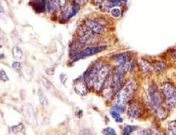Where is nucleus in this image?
Wrapping results in <instances>:
<instances>
[{
    "label": "nucleus",
    "mask_w": 176,
    "mask_h": 135,
    "mask_svg": "<svg viewBox=\"0 0 176 135\" xmlns=\"http://www.w3.org/2000/svg\"><path fill=\"white\" fill-rule=\"evenodd\" d=\"M122 1H127V0H113L110 1H108L106 4L105 7L107 8H112L113 7H116L120 4Z\"/></svg>",
    "instance_id": "obj_18"
},
{
    "label": "nucleus",
    "mask_w": 176,
    "mask_h": 135,
    "mask_svg": "<svg viewBox=\"0 0 176 135\" xmlns=\"http://www.w3.org/2000/svg\"><path fill=\"white\" fill-rule=\"evenodd\" d=\"M85 24L86 27L94 33L102 34L103 32V29L101 25L93 21L86 20L85 21Z\"/></svg>",
    "instance_id": "obj_11"
},
{
    "label": "nucleus",
    "mask_w": 176,
    "mask_h": 135,
    "mask_svg": "<svg viewBox=\"0 0 176 135\" xmlns=\"http://www.w3.org/2000/svg\"><path fill=\"white\" fill-rule=\"evenodd\" d=\"M12 53L14 58L15 59H21L22 57V51L18 46H14L13 47Z\"/></svg>",
    "instance_id": "obj_15"
},
{
    "label": "nucleus",
    "mask_w": 176,
    "mask_h": 135,
    "mask_svg": "<svg viewBox=\"0 0 176 135\" xmlns=\"http://www.w3.org/2000/svg\"><path fill=\"white\" fill-rule=\"evenodd\" d=\"M12 131L15 133H18L21 132L24 129V125L22 123H20L18 125H15L14 126H13L11 128Z\"/></svg>",
    "instance_id": "obj_23"
},
{
    "label": "nucleus",
    "mask_w": 176,
    "mask_h": 135,
    "mask_svg": "<svg viewBox=\"0 0 176 135\" xmlns=\"http://www.w3.org/2000/svg\"><path fill=\"white\" fill-rule=\"evenodd\" d=\"M147 108L152 112L159 108L164 106V99L160 89H158L155 84L149 85L147 89V95L146 103Z\"/></svg>",
    "instance_id": "obj_2"
},
{
    "label": "nucleus",
    "mask_w": 176,
    "mask_h": 135,
    "mask_svg": "<svg viewBox=\"0 0 176 135\" xmlns=\"http://www.w3.org/2000/svg\"><path fill=\"white\" fill-rule=\"evenodd\" d=\"M166 66V64L163 62H157L153 65V68L156 72H160L163 70Z\"/></svg>",
    "instance_id": "obj_16"
},
{
    "label": "nucleus",
    "mask_w": 176,
    "mask_h": 135,
    "mask_svg": "<svg viewBox=\"0 0 176 135\" xmlns=\"http://www.w3.org/2000/svg\"><path fill=\"white\" fill-rule=\"evenodd\" d=\"M88 0H75V1L77 4H84L87 2Z\"/></svg>",
    "instance_id": "obj_31"
},
{
    "label": "nucleus",
    "mask_w": 176,
    "mask_h": 135,
    "mask_svg": "<svg viewBox=\"0 0 176 135\" xmlns=\"http://www.w3.org/2000/svg\"><path fill=\"white\" fill-rule=\"evenodd\" d=\"M127 109V116L130 120L138 119L144 116L146 111V105L143 103L135 102L133 99L129 102Z\"/></svg>",
    "instance_id": "obj_4"
},
{
    "label": "nucleus",
    "mask_w": 176,
    "mask_h": 135,
    "mask_svg": "<svg viewBox=\"0 0 176 135\" xmlns=\"http://www.w3.org/2000/svg\"><path fill=\"white\" fill-rule=\"evenodd\" d=\"M96 2H101L103 0H95Z\"/></svg>",
    "instance_id": "obj_33"
},
{
    "label": "nucleus",
    "mask_w": 176,
    "mask_h": 135,
    "mask_svg": "<svg viewBox=\"0 0 176 135\" xmlns=\"http://www.w3.org/2000/svg\"><path fill=\"white\" fill-rule=\"evenodd\" d=\"M55 1L59 7H65L66 4V0H55Z\"/></svg>",
    "instance_id": "obj_27"
},
{
    "label": "nucleus",
    "mask_w": 176,
    "mask_h": 135,
    "mask_svg": "<svg viewBox=\"0 0 176 135\" xmlns=\"http://www.w3.org/2000/svg\"><path fill=\"white\" fill-rule=\"evenodd\" d=\"M113 60L116 61L119 65H130V55L129 52L120 53L114 55L112 57Z\"/></svg>",
    "instance_id": "obj_10"
},
{
    "label": "nucleus",
    "mask_w": 176,
    "mask_h": 135,
    "mask_svg": "<svg viewBox=\"0 0 176 135\" xmlns=\"http://www.w3.org/2000/svg\"><path fill=\"white\" fill-rule=\"evenodd\" d=\"M105 46H92L86 48L85 49L81 51L78 54H77L74 59V60H77L81 58H84L85 57H89L96 54L99 53L106 49Z\"/></svg>",
    "instance_id": "obj_8"
},
{
    "label": "nucleus",
    "mask_w": 176,
    "mask_h": 135,
    "mask_svg": "<svg viewBox=\"0 0 176 135\" xmlns=\"http://www.w3.org/2000/svg\"><path fill=\"white\" fill-rule=\"evenodd\" d=\"M110 115H111V116L112 117H113V118H114L115 119H116L117 117H119V116H120V114H119V113H118L117 112H116V111H115V110H112V111H110Z\"/></svg>",
    "instance_id": "obj_28"
},
{
    "label": "nucleus",
    "mask_w": 176,
    "mask_h": 135,
    "mask_svg": "<svg viewBox=\"0 0 176 135\" xmlns=\"http://www.w3.org/2000/svg\"><path fill=\"white\" fill-rule=\"evenodd\" d=\"M0 78H1V80L4 82H7L9 80V78L7 73L3 69H1L0 71Z\"/></svg>",
    "instance_id": "obj_25"
},
{
    "label": "nucleus",
    "mask_w": 176,
    "mask_h": 135,
    "mask_svg": "<svg viewBox=\"0 0 176 135\" xmlns=\"http://www.w3.org/2000/svg\"><path fill=\"white\" fill-rule=\"evenodd\" d=\"M75 114H76V116H77L78 117H81L83 116V111H82V110L77 111Z\"/></svg>",
    "instance_id": "obj_29"
},
{
    "label": "nucleus",
    "mask_w": 176,
    "mask_h": 135,
    "mask_svg": "<svg viewBox=\"0 0 176 135\" xmlns=\"http://www.w3.org/2000/svg\"><path fill=\"white\" fill-rule=\"evenodd\" d=\"M137 88L136 80L133 79H129L116 93L115 97V104L125 107L130 101L133 100V97Z\"/></svg>",
    "instance_id": "obj_1"
},
{
    "label": "nucleus",
    "mask_w": 176,
    "mask_h": 135,
    "mask_svg": "<svg viewBox=\"0 0 176 135\" xmlns=\"http://www.w3.org/2000/svg\"><path fill=\"white\" fill-rule=\"evenodd\" d=\"M113 109L116 111V112H117L118 113H119L120 114H123L125 112V107L124 106H120V105H118L115 104L113 107Z\"/></svg>",
    "instance_id": "obj_22"
},
{
    "label": "nucleus",
    "mask_w": 176,
    "mask_h": 135,
    "mask_svg": "<svg viewBox=\"0 0 176 135\" xmlns=\"http://www.w3.org/2000/svg\"><path fill=\"white\" fill-rule=\"evenodd\" d=\"M172 58L174 59V60L176 62V52H174V53L172 54Z\"/></svg>",
    "instance_id": "obj_32"
},
{
    "label": "nucleus",
    "mask_w": 176,
    "mask_h": 135,
    "mask_svg": "<svg viewBox=\"0 0 176 135\" xmlns=\"http://www.w3.org/2000/svg\"><path fill=\"white\" fill-rule=\"evenodd\" d=\"M103 134L105 135H116V131L112 128H106L103 132Z\"/></svg>",
    "instance_id": "obj_19"
},
{
    "label": "nucleus",
    "mask_w": 176,
    "mask_h": 135,
    "mask_svg": "<svg viewBox=\"0 0 176 135\" xmlns=\"http://www.w3.org/2000/svg\"><path fill=\"white\" fill-rule=\"evenodd\" d=\"M137 127L135 125H127L122 130V135H130L137 130Z\"/></svg>",
    "instance_id": "obj_13"
},
{
    "label": "nucleus",
    "mask_w": 176,
    "mask_h": 135,
    "mask_svg": "<svg viewBox=\"0 0 176 135\" xmlns=\"http://www.w3.org/2000/svg\"><path fill=\"white\" fill-rule=\"evenodd\" d=\"M22 114L25 120L30 125H35L37 124L36 117L32 106L29 103L23 105L22 108Z\"/></svg>",
    "instance_id": "obj_6"
},
{
    "label": "nucleus",
    "mask_w": 176,
    "mask_h": 135,
    "mask_svg": "<svg viewBox=\"0 0 176 135\" xmlns=\"http://www.w3.org/2000/svg\"><path fill=\"white\" fill-rule=\"evenodd\" d=\"M115 120L116 122L120 123H122L123 122V118L122 117H121V116L118 117L116 119H115Z\"/></svg>",
    "instance_id": "obj_30"
},
{
    "label": "nucleus",
    "mask_w": 176,
    "mask_h": 135,
    "mask_svg": "<svg viewBox=\"0 0 176 135\" xmlns=\"http://www.w3.org/2000/svg\"><path fill=\"white\" fill-rule=\"evenodd\" d=\"M124 73L123 71L120 70L117 66L115 68L114 73L112 76L113 82L115 87V89L117 92L120 89L123 87V78H124Z\"/></svg>",
    "instance_id": "obj_9"
},
{
    "label": "nucleus",
    "mask_w": 176,
    "mask_h": 135,
    "mask_svg": "<svg viewBox=\"0 0 176 135\" xmlns=\"http://www.w3.org/2000/svg\"><path fill=\"white\" fill-rule=\"evenodd\" d=\"M103 85L102 95L105 98L109 99L117 92L113 82L112 77H108Z\"/></svg>",
    "instance_id": "obj_7"
},
{
    "label": "nucleus",
    "mask_w": 176,
    "mask_h": 135,
    "mask_svg": "<svg viewBox=\"0 0 176 135\" xmlns=\"http://www.w3.org/2000/svg\"><path fill=\"white\" fill-rule=\"evenodd\" d=\"M141 70L144 73H148L151 72L153 69V65L146 59H141L140 61Z\"/></svg>",
    "instance_id": "obj_12"
},
{
    "label": "nucleus",
    "mask_w": 176,
    "mask_h": 135,
    "mask_svg": "<svg viewBox=\"0 0 176 135\" xmlns=\"http://www.w3.org/2000/svg\"><path fill=\"white\" fill-rule=\"evenodd\" d=\"M79 10V7L78 4L77 2L74 3V4L72 5V11H71V14L70 15V18L74 16L78 12Z\"/></svg>",
    "instance_id": "obj_21"
},
{
    "label": "nucleus",
    "mask_w": 176,
    "mask_h": 135,
    "mask_svg": "<svg viewBox=\"0 0 176 135\" xmlns=\"http://www.w3.org/2000/svg\"><path fill=\"white\" fill-rule=\"evenodd\" d=\"M13 68L15 71L20 72L21 70V64L20 62H17V61L14 62L13 64Z\"/></svg>",
    "instance_id": "obj_26"
},
{
    "label": "nucleus",
    "mask_w": 176,
    "mask_h": 135,
    "mask_svg": "<svg viewBox=\"0 0 176 135\" xmlns=\"http://www.w3.org/2000/svg\"><path fill=\"white\" fill-rule=\"evenodd\" d=\"M109 71V66L105 65L102 67L94 76L92 79V85L96 91H99L102 89L104 83L108 77Z\"/></svg>",
    "instance_id": "obj_5"
},
{
    "label": "nucleus",
    "mask_w": 176,
    "mask_h": 135,
    "mask_svg": "<svg viewBox=\"0 0 176 135\" xmlns=\"http://www.w3.org/2000/svg\"><path fill=\"white\" fill-rule=\"evenodd\" d=\"M76 86V89L77 90V92L80 95H84L86 93V85L83 82H78Z\"/></svg>",
    "instance_id": "obj_17"
},
{
    "label": "nucleus",
    "mask_w": 176,
    "mask_h": 135,
    "mask_svg": "<svg viewBox=\"0 0 176 135\" xmlns=\"http://www.w3.org/2000/svg\"><path fill=\"white\" fill-rule=\"evenodd\" d=\"M38 95L39 97V102L41 105L44 108L48 106V100L43 92L41 89H39L38 91Z\"/></svg>",
    "instance_id": "obj_14"
},
{
    "label": "nucleus",
    "mask_w": 176,
    "mask_h": 135,
    "mask_svg": "<svg viewBox=\"0 0 176 135\" xmlns=\"http://www.w3.org/2000/svg\"><path fill=\"white\" fill-rule=\"evenodd\" d=\"M111 15L114 17V18H119L120 15H121V11L120 9L119 8H113L110 11Z\"/></svg>",
    "instance_id": "obj_20"
},
{
    "label": "nucleus",
    "mask_w": 176,
    "mask_h": 135,
    "mask_svg": "<svg viewBox=\"0 0 176 135\" xmlns=\"http://www.w3.org/2000/svg\"><path fill=\"white\" fill-rule=\"evenodd\" d=\"M164 106L170 112L176 107V88L170 82L164 83L161 88Z\"/></svg>",
    "instance_id": "obj_3"
},
{
    "label": "nucleus",
    "mask_w": 176,
    "mask_h": 135,
    "mask_svg": "<svg viewBox=\"0 0 176 135\" xmlns=\"http://www.w3.org/2000/svg\"><path fill=\"white\" fill-rule=\"evenodd\" d=\"M41 82L44 86H45L47 89H50L52 86V84L51 82L45 77H42L41 78Z\"/></svg>",
    "instance_id": "obj_24"
}]
</instances>
